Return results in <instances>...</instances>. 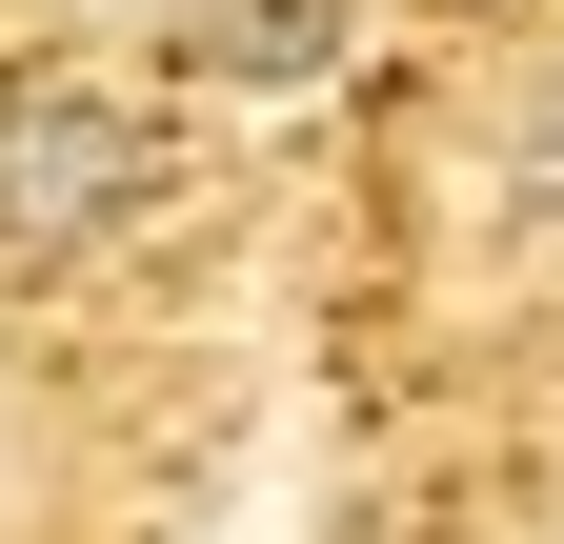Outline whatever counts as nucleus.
<instances>
[{
    "instance_id": "obj_1",
    "label": "nucleus",
    "mask_w": 564,
    "mask_h": 544,
    "mask_svg": "<svg viewBox=\"0 0 564 544\" xmlns=\"http://www.w3.org/2000/svg\"><path fill=\"white\" fill-rule=\"evenodd\" d=\"M141 182H162V142L121 81H0V262H101Z\"/></svg>"
},
{
    "instance_id": "obj_2",
    "label": "nucleus",
    "mask_w": 564,
    "mask_h": 544,
    "mask_svg": "<svg viewBox=\"0 0 564 544\" xmlns=\"http://www.w3.org/2000/svg\"><path fill=\"white\" fill-rule=\"evenodd\" d=\"M343 21H364V0H182V61L202 81H323Z\"/></svg>"
},
{
    "instance_id": "obj_3",
    "label": "nucleus",
    "mask_w": 564,
    "mask_h": 544,
    "mask_svg": "<svg viewBox=\"0 0 564 544\" xmlns=\"http://www.w3.org/2000/svg\"><path fill=\"white\" fill-rule=\"evenodd\" d=\"M505 202L564 242V61H524V101H505Z\"/></svg>"
}]
</instances>
